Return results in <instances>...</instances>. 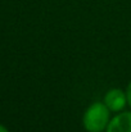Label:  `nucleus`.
I'll use <instances>...</instances> for the list:
<instances>
[{"mask_svg": "<svg viewBox=\"0 0 131 132\" xmlns=\"http://www.w3.org/2000/svg\"><path fill=\"white\" fill-rule=\"evenodd\" d=\"M111 110L103 101H94L82 116V126L86 132H105L111 122Z\"/></svg>", "mask_w": 131, "mask_h": 132, "instance_id": "1", "label": "nucleus"}, {"mask_svg": "<svg viewBox=\"0 0 131 132\" xmlns=\"http://www.w3.org/2000/svg\"><path fill=\"white\" fill-rule=\"evenodd\" d=\"M103 103L107 105V108L112 113H120L127 105L126 91H122L121 88H118V87L109 88L105 92V95H104Z\"/></svg>", "mask_w": 131, "mask_h": 132, "instance_id": "2", "label": "nucleus"}, {"mask_svg": "<svg viewBox=\"0 0 131 132\" xmlns=\"http://www.w3.org/2000/svg\"><path fill=\"white\" fill-rule=\"evenodd\" d=\"M105 132H131V110H122L111 118Z\"/></svg>", "mask_w": 131, "mask_h": 132, "instance_id": "3", "label": "nucleus"}, {"mask_svg": "<svg viewBox=\"0 0 131 132\" xmlns=\"http://www.w3.org/2000/svg\"><path fill=\"white\" fill-rule=\"evenodd\" d=\"M126 96H127V105L131 108V82L126 87Z\"/></svg>", "mask_w": 131, "mask_h": 132, "instance_id": "4", "label": "nucleus"}, {"mask_svg": "<svg viewBox=\"0 0 131 132\" xmlns=\"http://www.w3.org/2000/svg\"><path fill=\"white\" fill-rule=\"evenodd\" d=\"M0 132H9V130H8L4 125H1V123H0Z\"/></svg>", "mask_w": 131, "mask_h": 132, "instance_id": "5", "label": "nucleus"}]
</instances>
